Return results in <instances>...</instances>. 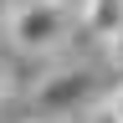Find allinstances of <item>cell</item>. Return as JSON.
Listing matches in <instances>:
<instances>
[{"label":"cell","mask_w":123,"mask_h":123,"mask_svg":"<svg viewBox=\"0 0 123 123\" xmlns=\"http://www.w3.org/2000/svg\"><path fill=\"white\" fill-rule=\"evenodd\" d=\"M72 10L51 5V0H15L10 15H5V41L15 46L21 56H51L67 46L72 36Z\"/></svg>","instance_id":"7a4b0ae2"},{"label":"cell","mask_w":123,"mask_h":123,"mask_svg":"<svg viewBox=\"0 0 123 123\" xmlns=\"http://www.w3.org/2000/svg\"><path fill=\"white\" fill-rule=\"evenodd\" d=\"M103 46H108V62H113V67L123 72V26H118V31H113V36H108V41H103Z\"/></svg>","instance_id":"5b68a950"},{"label":"cell","mask_w":123,"mask_h":123,"mask_svg":"<svg viewBox=\"0 0 123 123\" xmlns=\"http://www.w3.org/2000/svg\"><path fill=\"white\" fill-rule=\"evenodd\" d=\"M92 98H98V72L87 62H67V67H51L41 82H31V123H62L72 113H87Z\"/></svg>","instance_id":"6da1fadb"},{"label":"cell","mask_w":123,"mask_h":123,"mask_svg":"<svg viewBox=\"0 0 123 123\" xmlns=\"http://www.w3.org/2000/svg\"><path fill=\"white\" fill-rule=\"evenodd\" d=\"M10 92H15V67H10V56L0 51V103H10Z\"/></svg>","instance_id":"277c9868"},{"label":"cell","mask_w":123,"mask_h":123,"mask_svg":"<svg viewBox=\"0 0 123 123\" xmlns=\"http://www.w3.org/2000/svg\"><path fill=\"white\" fill-rule=\"evenodd\" d=\"M87 123H123V118H118V113H113V108H108V103H103V108H92V118H87Z\"/></svg>","instance_id":"8992f818"},{"label":"cell","mask_w":123,"mask_h":123,"mask_svg":"<svg viewBox=\"0 0 123 123\" xmlns=\"http://www.w3.org/2000/svg\"><path fill=\"white\" fill-rule=\"evenodd\" d=\"M108 108H113V113H118V118H123V82H118V87H113V92H108Z\"/></svg>","instance_id":"52a82bcc"},{"label":"cell","mask_w":123,"mask_h":123,"mask_svg":"<svg viewBox=\"0 0 123 123\" xmlns=\"http://www.w3.org/2000/svg\"><path fill=\"white\" fill-rule=\"evenodd\" d=\"M51 5H62V10H72V15H77V10H82V0H51Z\"/></svg>","instance_id":"ba28073f"},{"label":"cell","mask_w":123,"mask_h":123,"mask_svg":"<svg viewBox=\"0 0 123 123\" xmlns=\"http://www.w3.org/2000/svg\"><path fill=\"white\" fill-rule=\"evenodd\" d=\"M77 15H87V31H92L98 41H108V36L123 26V0H82Z\"/></svg>","instance_id":"3957f363"}]
</instances>
